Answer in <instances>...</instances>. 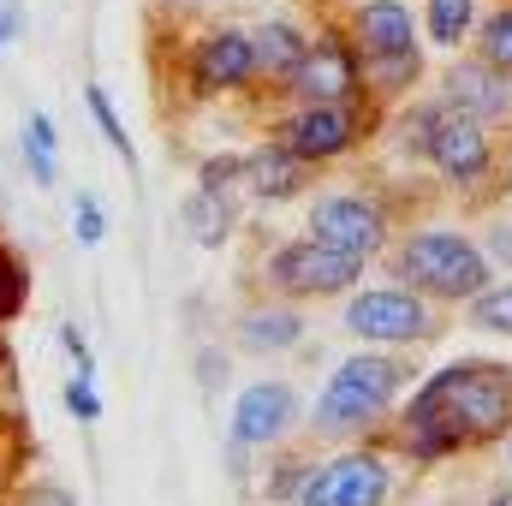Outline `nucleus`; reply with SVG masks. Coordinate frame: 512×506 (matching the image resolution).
Instances as JSON below:
<instances>
[{
	"mask_svg": "<svg viewBox=\"0 0 512 506\" xmlns=\"http://www.w3.org/2000/svg\"><path fill=\"white\" fill-rule=\"evenodd\" d=\"M507 465H512V435H507Z\"/></svg>",
	"mask_w": 512,
	"mask_h": 506,
	"instance_id": "7c9ffc66",
	"label": "nucleus"
},
{
	"mask_svg": "<svg viewBox=\"0 0 512 506\" xmlns=\"http://www.w3.org/2000/svg\"><path fill=\"white\" fill-rule=\"evenodd\" d=\"M304 239L352 256V262H370L387 245V215H382V203H370L358 191H334V197L310 203V233Z\"/></svg>",
	"mask_w": 512,
	"mask_h": 506,
	"instance_id": "423d86ee",
	"label": "nucleus"
},
{
	"mask_svg": "<svg viewBox=\"0 0 512 506\" xmlns=\"http://www.w3.org/2000/svg\"><path fill=\"white\" fill-rule=\"evenodd\" d=\"M423 30L435 48H459L477 30V0H423Z\"/></svg>",
	"mask_w": 512,
	"mask_h": 506,
	"instance_id": "a211bd4d",
	"label": "nucleus"
},
{
	"mask_svg": "<svg viewBox=\"0 0 512 506\" xmlns=\"http://www.w3.org/2000/svg\"><path fill=\"white\" fill-rule=\"evenodd\" d=\"M465 322H471V328H483V334H507V340H512V280L483 286V292L465 304Z\"/></svg>",
	"mask_w": 512,
	"mask_h": 506,
	"instance_id": "6ab92c4d",
	"label": "nucleus"
},
{
	"mask_svg": "<svg viewBox=\"0 0 512 506\" xmlns=\"http://www.w3.org/2000/svg\"><path fill=\"white\" fill-rule=\"evenodd\" d=\"M489 506H512V483H501V489L489 495Z\"/></svg>",
	"mask_w": 512,
	"mask_h": 506,
	"instance_id": "c756f323",
	"label": "nucleus"
},
{
	"mask_svg": "<svg viewBox=\"0 0 512 506\" xmlns=\"http://www.w3.org/2000/svg\"><path fill=\"white\" fill-rule=\"evenodd\" d=\"M387 489H393L387 459L358 447V453H334V459L310 465L298 506H387Z\"/></svg>",
	"mask_w": 512,
	"mask_h": 506,
	"instance_id": "6e6552de",
	"label": "nucleus"
},
{
	"mask_svg": "<svg viewBox=\"0 0 512 506\" xmlns=\"http://www.w3.org/2000/svg\"><path fill=\"white\" fill-rule=\"evenodd\" d=\"M24 286H30V280H24V268H18L12 256L0 251V322L24 310Z\"/></svg>",
	"mask_w": 512,
	"mask_h": 506,
	"instance_id": "b1692460",
	"label": "nucleus"
},
{
	"mask_svg": "<svg viewBox=\"0 0 512 506\" xmlns=\"http://www.w3.org/2000/svg\"><path fill=\"white\" fill-rule=\"evenodd\" d=\"M239 340H245L251 352H286V346L304 340V316H298V310H251V316L239 322Z\"/></svg>",
	"mask_w": 512,
	"mask_h": 506,
	"instance_id": "f3484780",
	"label": "nucleus"
},
{
	"mask_svg": "<svg viewBox=\"0 0 512 506\" xmlns=\"http://www.w3.org/2000/svg\"><path fill=\"white\" fill-rule=\"evenodd\" d=\"M358 137H364V114H358V108H298V114L280 126V149L310 167V161L346 155Z\"/></svg>",
	"mask_w": 512,
	"mask_h": 506,
	"instance_id": "9b49d317",
	"label": "nucleus"
},
{
	"mask_svg": "<svg viewBox=\"0 0 512 506\" xmlns=\"http://www.w3.org/2000/svg\"><path fill=\"white\" fill-rule=\"evenodd\" d=\"M286 90L304 102V108H352L364 96V60L352 54L346 36H316L304 66L286 78Z\"/></svg>",
	"mask_w": 512,
	"mask_h": 506,
	"instance_id": "0eeeda50",
	"label": "nucleus"
},
{
	"mask_svg": "<svg viewBox=\"0 0 512 506\" xmlns=\"http://www.w3.org/2000/svg\"><path fill=\"white\" fill-rule=\"evenodd\" d=\"M24 506H72V495H66V489H30Z\"/></svg>",
	"mask_w": 512,
	"mask_h": 506,
	"instance_id": "cd10ccee",
	"label": "nucleus"
},
{
	"mask_svg": "<svg viewBox=\"0 0 512 506\" xmlns=\"http://www.w3.org/2000/svg\"><path fill=\"white\" fill-rule=\"evenodd\" d=\"M483 256H495V262H507L512 268V221H495L489 233H483V245H477Z\"/></svg>",
	"mask_w": 512,
	"mask_h": 506,
	"instance_id": "bb28decb",
	"label": "nucleus"
},
{
	"mask_svg": "<svg viewBox=\"0 0 512 506\" xmlns=\"http://www.w3.org/2000/svg\"><path fill=\"white\" fill-rule=\"evenodd\" d=\"M405 376H411V364H399L393 352H358V358H346L328 376L322 399H316V417H310L316 435H358V429H370L387 405L399 399Z\"/></svg>",
	"mask_w": 512,
	"mask_h": 506,
	"instance_id": "7ed1b4c3",
	"label": "nucleus"
},
{
	"mask_svg": "<svg viewBox=\"0 0 512 506\" xmlns=\"http://www.w3.org/2000/svg\"><path fill=\"white\" fill-rule=\"evenodd\" d=\"M251 78H256L251 30L221 24V30H203V36H197V48H191V84H197L203 96H215V90H245Z\"/></svg>",
	"mask_w": 512,
	"mask_h": 506,
	"instance_id": "f8f14e48",
	"label": "nucleus"
},
{
	"mask_svg": "<svg viewBox=\"0 0 512 506\" xmlns=\"http://www.w3.org/2000/svg\"><path fill=\"white\" fill-rule=\"evenodd\" d=\"M346 334L376 340V346H417L441 334V316L429 298L405 292V286H364L346 304Z\"/></svg>",
	"mask_w": 512,
	"mask_h": 506,
	"instance_id": "39448f33",
	"label": "nucleus"
},
{
	"mask_svg": "<svg viewBox=\"0 0 512 506\" xmlns=\"http://www.w3.org/2000/svg\"><path fill=\"white\" fill-rule=\"evenodd\" d=\"M72 221H78V239H84V245H102V233H108V221H102V203H96L90 191L78 197V209H72Z\"/></svg>",
	"mask_w": 512,
	"mask_h": 506,
	"instance_id": "393cba45",
	"label": "nucleus"
},
{
	"mask_svg": "<svg viewBox=\"0 0 512 506\" xmlns=\"http://www.w3.org/2000/svg\"><path fill=\"white\" fill-rule=\"evenodd\" d=\"M251 48H256V72H268V78H292L298 66H304V54H310V36L298 30V24H262V30H251Z\"/></svg>",
	"mask_w": 512,
	"mask_h": 506,
	"instance_id": "2eb2a0df",
	"label": "nucleus"
},
{
	"mask_svg": "<svg viewBox=\"0 0 512 506\" xmlns=\"http://www.w3.org/2000/svg\"><path fill=\"white\" fill-rule=\"evenodd\" d=\"M185 221H191L197 245H221V239L233 233V209H227V197H215V191H197V197L185 203Z\"/></svg>",
	"mask_w": 512,
	"mask_h": 506,
	"instance_id": "aec40b11",
	"label": "nucleus"
},
{
	"mask_svg": "<svg viewBox=\"0 0 512 506\" xmlns=\"http://www.w3.org/2000/svg\"><path fill=\"white\" fill-rule=\"evenodd\" d=\"M12 30H18V6H0V48L12 42Z\"/></svg>",
	"mask_w": 512,
	"mask_h": 506,
	"instance_id": "c85d7f7f",
	"label": "nucleus"
},
{
	"mask_svg": "<svg viewBox=\"0 0 512 506\" xmlns=\"http://www.w3.org/2000/svg\"><path fill=\"white\" fill-rule=\"evenodd\" d=\"M66 411L78 417V423H96L102 417V399H96V387L78 376V381H66Z\"/></svg>",
	"mask_w": 512,
	"mask_h": 506,
	"instance_id": "a878e982",
	"label": "nucleus"
},
{
	"mask_svg": "<svg viewBox=\"0 0 512 506\" xmlns=\"http://www.w3.org/2000/svg\"><path fill=\"white\" fill-rule=\"evenodd\" d=\"M512 435V364L495 358H459L411 393L399 411V441L411 459L435 465L465 447H489Z\"/></svg>",
	"mask_w": 512,
	"mask_h": 506,
	"instance_id": "f257e3e1",
	"label": "nucleus"
},
{
	"mask_svg": "<svg viewBox=\"0 0 512 506\" xmlns=\"http://www.w3.org/2000/svg\"><path fill=\"white\" fill-rule=\"evenodd\" d=\"M298 423V393L286 381H251L233 405V441L239 447H274Z\"/></svg>",
	"mask_w": 512,
	"mask_h": 506,
	"instance_id": "4468645a",
	"label": "nucleus"
},
{
	"mask_svg": "<svg viewBox=\"0 0 512 506\" xmlns=\"http://www.w3.org/2000/svg\"><path fill=\"white\" fill-rule=\"evenodd\" d=\"M441 108L447 114H465V120H512V78L483 66V60H459L447 78H441Z\"/></svg>",
	"mask_w": 512,
	"mask_h": 506,
	"instance_id": "ddd939ff",
	"label": "nucleus"
},
{
	"mask_svg": "<svg viewBox=\"0 0 512 506\" xmlns=\"http://www.w3.org/2000/svg\"><path fill=\"white\" fill-rule=\"evenodd\" d=\"M346 42H352V54L364 60V84H370V90H405V84H417V72H423L417 18H411L405 0H358Z\"/></svg>",
	"mask_w": 512,
	"mask_h": 506,
	"instance_id": "20e7f679",
	"label": "nucleus"
},
{
	"mask_svg": "<svg viewBox=\"0 0 512 506\" xmlns=\"http://www.w3.org/2000/svg\"><path fill=\"white\" fill-rule=\"evenodd\" d=\"M477 60L512 78V0L501 12H489V24H483V54H477Z\"/></svg>",
	"mask_w": 512,
	"mask_h": 506,
	"instance_id": "4be33fe9",
	"label": "nucleus"
},
{
	"mask_svg": "<svg viewBox=\"0 0 512 506\" xmlns=\"http://www.w3.org/2000/svg\"><path fill=\"white\" fill-rule=\"evenodd\" d=\"M423 161H429L447 185H477V179H489V167H495V143H489V131L477 126V120L441 114L435 131H429V143H423Z\"/></svg>",
	"mask_w": 512,
	"mask_h": 506,
	"instance_id": "9d476101",
	"label": "nucleus"
},
{
	"mask_svg": "<svg viewBox=\"0 0 512 506\" xmlns=\"http://www.w3.org/2000/svg\"><path fill=\"white\" fill-rule=\"evenodd\" d=\"M24 161H30V179H36V185H54V126H48V114H30Z\"/></svg>",
	"mask_w": 512,
	"mask_h": 506,
	"instance_id": "412c9836",
	"label": "nucleus"
},
{
	"mask_svg": "<svg viewBox=\"0 0 512 506\" xmlns=\"http://www.w3.org/2000/svg\"><path fill=\"white\" fill-rule=\"evenodd\" d=\"M358 274H364V262L328 251V245H316V239H292V245H280V251L268 256V280H274L280 292H292V298H334V292H352Z\"/></svg>",
	"mask_w": 512,
	"mask_h": 506,
	"instance_id": "1a4fd4ad",
	"label": "nucleus"
},
{
	"mask_svg": "<svg viewBox=\"0 0 512 506\" xmlns=\"http://www.w3.org/2000/svg\"><path fill=\"white\" fill-rule=\"evenodd\" d=\"M393 268H399L405 292H417L429 304H471L483 286H495V268H489V256L477 251V239L447 233V227L411 233L393 251Z\"/></svg>",
	"mask_w": 512,
	"mask_h": 506,
	"instance_id": "f03ea898",
	"label": "nucleus"
},
{
	"mask_svg": "<svg viewBox=\"0 0 512 506\" xmlns=\"http://www.w3.org/2000/svg\"><path fill=\"white\" fill-rule=\"evenodd\" d=\"M245 179L256 197H292V191H304V161L286 155L280 143H268V149L245 155Z\"/></svg>",
	"mask_w": 512,
	"mask_h": 506,
	"instance_id": "dca6fc26",
	"label": "nucleus"
},
{
	"mask_svg": "<svg viewBox=\"0 0 512 506\" xmlns=\"http://www.w3.org/2000/svg\"><path fill=\"white\" fill-rule=\"evenodd\" d=\"M84 102H90V114H96L102 137L126 155V167H137V149H131V137H126V126H120V114H114V102H108V90H102V84H90V90H84Z\"/></svg>",
	"mask_w": 512,
	"mask_h": 506,
	"instance_id": "5701e85b",
	"label": "nucleus"
}]
</instances>
